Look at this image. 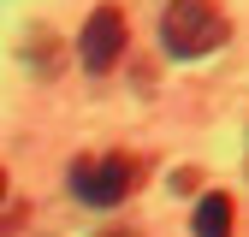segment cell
I'll use <instances>...</instances> for the list:
<instances>
[{
  "label": "cell",
  "mask_w": 249,
  "mask_h": 237,
  "mask_svg": "<svg viewBox=\"0 0 249 237\" xmlns=\"http://www.w3.org/2000/svg\"><path fill=\"white\" fill-rule=\"evenodd\" d=\"M231 36V24H226V12L213 6V0H166V12H160V42H166V53H178V59H202V53H213Z\"/></svg>",
  "instance_id": "6da1fadb"
},
{
  "label": "cell",
  "mask_w": 249,
  "mask_h": 237,
  "mask_svg": "<svg viewBox=\"0 0 249 237\" xmlns=\"http://www.w3.org/2000/svg\"><path fill=\"white\" fill-rule=\"evenodd\" d=\"M137 154H101V160H71V196L89 207H119L124 196L137 190Z\"/></svg>",
  "instance_id": "7a4b0ae2"
},
{
  "label": "cell",
  "mask_w": 249,
  "mask_h": 237,
  "mask_svg": "<svg viewBox=\"0 0 249 237\" xmlns=\"http://www.w3.org/2000/svg\"><path fill=\"white\" fill-rule=\"evenodd\" d=\"M77 53H83L89 71H113L119 66V53H124V18H119V6H95V12H89Z\"/></svg>",
  "instance_id": "3957f363"
},
{
  "label": "cell",
  "mask_w": 249,
  "mask_h": 237,
  "mask_svg": "<svg viewBox=\"0 0 249 237\" xmlns=\"http://www.w3.org/2000/svg\"><path fill=\"white\" fill-rule=\"evenodd\" d=\"M231 220H237V207H231V196H226V190L202 196V202H196V214H190L196 237H231Z\"/></svg>",
  "instance_id": "277c9868"
},
{
  "label": "cell",
  "mask_w": 249,
  "mask_h": 237,
  "mask_svg": "<svg viewBox=\"0 0 249 237\" xmlns=\"http://www.w3.org/2000/svg\"><path fill=\"white\" fill-rule=\"evenodd\" d=\"M107 237H137V231H107Z\"/></svg>",
  "instance_id": "5b68a950"
},
{
  "label": "cell",
  "mask_w": 249,
  "mask_h": 237,
  "mask_svg": "<svg viewBox=\"0 0 249 237\" xmlns=\"http://www.w3.org/2000/svg\"><path fill=\"white\" fill-rule=\"evenodd\" d=\"M0 196H6V172H0Z\"/></svg>",
  "instance_id": "8992f818"
}]
</instances>
